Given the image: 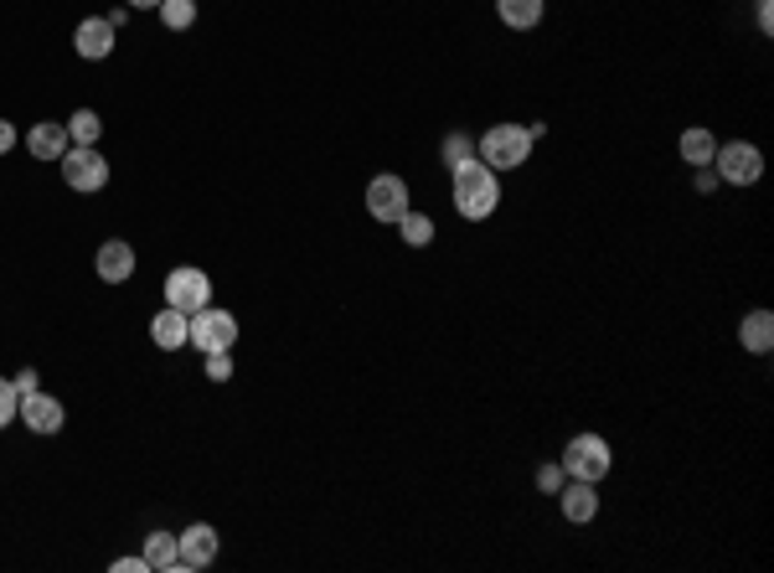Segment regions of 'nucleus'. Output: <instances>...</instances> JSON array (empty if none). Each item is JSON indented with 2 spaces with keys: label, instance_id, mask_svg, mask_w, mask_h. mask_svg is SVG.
I'll return each mask as SVG.
<instances>
[{
  "label": "nucleus",
  "instance_id": "nucleus-19",
  "mask_svg": "<svg viewBox=\"0 0 774 573\" xmlns=\"http://www.w3.org/2000/svg\"><path fill=\"white\" fill-rule=\"evenodd\" d=\"M676 151H682V161H687V166H712V151H718V140L707 135L703 124H692V130H682Z\"/></svg>",
  "mask_w": 774,
  "mask_h": 573
},
{
  "label": "nucleus",
  "instance_id": "nucleus-2",
  "mask_svg": "<svg viewBox=\"0 0 774 573\" xmlns=\"http://www.w3.org/2000/svg\"><path fill=\"white\" fill-rule=\"evenodd\" d=\"M532 130L527 124H490L486 135L475 140V161H486L496 176L501 170H517V166H527V155H532Z\"/></svg>",
  "mask_w": 774,
  "mask_h": 573
},
{
  "label": "nucleus",
  "instance_id": "nucleus-8",
  "mask_svg": "<svg viewBox=\"0 0 774 573\" xmlns=\"http://www.w3.org/2000/svg\"><path fill=\"white\" fill-rule=\"evenodd\" d=\"M408 207H413V197H408L403 176H372V181H367V212H372V222H398Z\"/></svg>",
  "mask_w": 774,
  "mask_h": 573
},
{
  "label": "nucleus",
  "instance_id": "nucleus-5",
  "mask_svg": "<svg viewBox=\"0 0 774 573\" xmlns=\"http://www.w3.org/2000/svg\"><path fill=\"white\" fill-rule=\"evenodd\" d=\"M237 341V316L233 310H218V305H207V310H197L191 316V346L197 352H233Z\"/></svg>",
  "mask_w": 774,
  "mask_h": 573
},
{
  "label": "nucleus",
  "instance_id": "nucleus-3",
  "mask_svg": "<svg viewBox=\"0 0 774 573\" xmlns=\"http://www.w3.org/2000/svg\"><path fill=\"white\" fill-rule=\"evenodd\" d=\"M557 465H563L568 481H594V486H599V481L615 471V455H609L605 434H573L568 444H563V460H557Z\"/></svg>",
  "mask_w": 774,
  "mask_h": 573
},
{
  "label": "nucleus",
  "instance_id": "nucleus-24",
  "mask_svg": "<svg viewBox=\"0 0 774 573\" xmlns=\"http://www.w3.org/2000/svg\"><path fill=\"white\" fill-rule=\"evenodd\" d=\"M16 408H21L16 383H11V377H0V429H5V423L16 419Z\"/></svg>",
  "mask_w": 774,
  "mask_h": 573
},
{
  "label": "nucleus",
  "instance_id": "nucleus-26",
  "mask_svg": "<svg viewBox=\"0 0 774 573\" xmlns=\"http://www.w3.org/2000/svg\"><path fill=\"white\" fill-rule=\"evenodd\" d=\"M563 481H568V475H563V465H538V491H548V496H557V491H563Z\"/></svg>",
  "mask_w": 774,
  "mask_h": 573
},
{
  "label": "nucleus",
  "instance_id": "nucleus-18",
  "mask_svg": "<svg viewBox=\"0 0 774 573\" xmlns=\"http://www.w3.org/2000/svg\"><path fill=\"white\" fill-rule=\"evenodd\" d=\"M145 563H151V573L181 569V548H176V538H170V532H151V538H145Z\"/></svg>",
  "mask_w": 774,
  "mask_h": 573
},
{
  "label": "nucleus",
  "instance_id": "nucleus-16",
  "mask_svg": "<svg viewBox=\"0 0 774 573\" xmlns=\"http://www.w3.org/2000/svg\"><path fill=\"white\" fill-rule=\"evenodd\" d=\"M739 346H743V352H759V356L770 352V346H774V316H770V310H749V316H743V321H739Z\"/></svg>",
  "mask_w": 774,
  "mask_h": 573
},
{
  "label": "nucleus",
  "instance_id": "nucleus-6",
  "mask_svg": "<svg viewBox=\"0 0 774 573\" xmlns=\"http://www.w3.org/2000/svg\"><path fill=\"white\" fill-rule=\"evenodd\" d=\"M57 166H63V181L73 191H103L109 186V161L99 155V145H68V155Z\"/></svg>",
  "mask_w": 774,
  "mask_h": 573
},
{
  "label": "nucleus",
  "instance_id": "nucleus-27",
  "mask_svg": "<svg viewBox=\"0 0 774 573\" xmlns=\"http://www.w3.org/2000/svg\"><path fill=\"white\" fill-rule=\"evenodd\" d=\"M109 569L114 573H151V563H145V553H140V558H114Z\"/></svg>",
  "mask_w": 774,
  "mask_h": 573
},
{
  "label": "nucleus",
  "instance_id": "nucleus-25",
  "mask_svg": "<svg viewBox=\"0 0 774 573\" xmlns=\"http://www.w3.org/2000/svg\"><path fill=\"white\" fill-rule=\"evenodd\" d=\"M202 372L212 377V383H228V377H233V356H228V352H207L202 356Z\"/></svg>",
  "mask_w": 774,
  "mask_h": 573
},
{
  "label": "nucleus",
  "instance_id": "nucleus-28",
  "mask_svg": "<svg viewBox=\"0 0 774 573\" xmlns=\"http://www.w3.org/2000/svg\"><path fill=\"white\" fill-rule=\"evenodd\" d=\"M759 32H764V36L774 32V5H770V0H759Z\"/></svg>",
  "mask_w": 774,
  "mask_h": 573
},
{
  "label": "nucleus",
  "instance_id": "nucleus-23",
  "mask_svg": "<svg viewBox=\"0 0 774 573\" xmlns=\"http://www.w3.org/2000/svg\"><path fill=\"white\" fill-rule=\"evenodd\" d=\"M439 155H444V166H460V161H471L475 155V135H444V145H439Z\"/></svg>",
  "mask_w": 774,
  "mask_h": 573
},
{
  "label": "nucleus",
  "instance_id": "nucleus-22",
  "mask_svg": "<svg viewBox=\"0 0 774 573\" xmlns=\"http://www.w3.org/2000/svg\"><path fill=\"white\" fill-rule=\"evenodd\" d=\"M99 135H103V119L93 114V109H78V114L68 119V140H73V145H99Z\"/></svg>",
  "mask_w": 774,
  "mask_h": 573
},
{
  "label": "nucleus",
  "instance_id": "nucleus-10",
  "mask_svg": "<svg viewBox=\"0 0 774 573\" xmlns=\"http://www.w3.org/2000/svg\"><path fill=\"white\" fill-rule=\"evenodd\" d=\"M176 548H181V569L186 573L212 569V558H218V527H212V522H191L181 538H176Z\"/></svg>",
  "mask_w": 774,
  "mask_h": 573
},
{
  "label": "nucleus",
  "instance_id": "nucleus-7",
  "mask_svg": "<svg viewBox=\"0 0 774 573\" xmlns=\"http://www.w3.org/2000/svg\"><path fill=\"white\" fill-rule=\"evenodd\" d=\"M166 305L186 310V316L207 310V305H212V279H207V269H197V264H181V269H170V274H166Z\"/></svg>",
  "mask_w": 774,
  "mask_h": 573
},
{
  "label": "nucleus",
  "instance_id": "nucleus-14",
  "mask_svg": "<svg viewBox=\"0 0 774 573\" xmlns=\"http://www.w3.org/2000/svg\"><path fill=\"white\" fill-rule=\"evenodd\" d=\"M99 279L103 285H124V279H135V249L124 243V238H109L99 249Z\"/></svg>",
  "mask_w": 774,
  "mask_h": 573
},
{
  "label": "nucleus",
  "instance_id": "nucleus-17",
  "mask_svg": "<svg viewBox=\"0 0 774 573\" xmlns=\"http://www.w3.org/2000/svg\"><path fill=\"white\" fill-rule=\"evenodd\" d=\"M542 0H496V16H501V26H511V32H532L542 21Z\"/></svg>",
  "mask_w": 774,
  "mask_h": 573
},
{
  "label": "nucleus",
  "instance_id": "nucleus-12",
  "mask_svg": "<svg viewBox=\"0 0 774 573\" xmlns=\"http://www.w3.org/2000/svg\"><path fill=\"white\" fill-rule=\"evenodd\" d=\"M73 47H78L84 63H103V57L114 52V26H109L103 16H84L78 21V32H73Z\"/></svg>",
  "mask_w": 774,
  "mask_h": 573
},
{
  "label": "nucleus",
  "instance_id": "nucleus-21",
  "mask_svg": "<svg viewBox=\"0 0 774 573\" xmlns=\"http://www.w3.org/2000/svg\"><path fill=\"white\" fill-rule=\"evenodd\" d=\"M155 11L166 21V32H191L197 26V0H161Z\"/></svg>",
  "mask_w": 774,
  "mask_h": 573
},
{
  "label": "nucleus",
  "instance_id": "nucleus-31",
  "mask_svg": "<svg viewBox=\"0 0 774 573\" xmlns=\"http://www.w3.org/2000/svg\"><path fill=\"white\" fill-rule=\"evenodd\" d=\"M124 5H130V11H155L161 0H124Z\"/></svg>",
  "mask_w": 774,
  "mask_h": 573
},
{
  "label": "nucleus",
  "instance_id": "nucleus-11",
  "mask_svg": "<svg viewBox=\"0 0 774 573\" xmlns=\"http://www.w3.org/2000/svg\"><path fill=\"white\" fill-rule=\"evenodd\" d=\"M151 341L161 346V352H181V346H191V316L176 310V305L155 310V316H151Z\"/></svg>",
  "mask_w": 774,
  "mask_h": 573
},
{
  "label": "nucleus",
  "instance_id": "nucleus-9",
  "mask_svg": "<svg viewBox=\"0 0 774 573\" xmlns=\"http://www.w3.org/2000/svg\"><path fill=\"white\" fill-rule=\"evenodd\" d=\"M16 419L32 429V434H57L63 429V404L52 398V393H42V388H32V393H21V408H16Z\"/></svg>",
  "mask_w": 774,
  "mask_h": 573
},
{
  "label": "nucleus",
  "instance_id": "nucleus-4",
  "mask_svg": "<svg viewBox=\"0 0 774 573\" xmlns=\"http://www.w3.org/2000/svg\"><path fill=\"white\" fill-rule=\"evenodd\" d=\"M712 170H718V181H728V186H754L759 176H764V151L749 145V140L718 145V151H712Z\"/></svg>",
  "mask_w": 774,
  "mask_h": 573
},
{
  "label": "nucleus",
  "instance_id": "nucleus-29",
  "mask_svg": "<svg viewBox=\"0 0 774 573\" xmlns=\"http://www.w3.org/2000/svg\"><path fill=\"white\" fill-rule=\"evenodd\" d=\"M11 383H16V393H32V388H36V372H32V367H21L16 377H11Z\"/></svg>",
  "mask_w": 774,
  "mask_h": 573
},
{
  "label": "nucleus",
  "instance_id": "nucleus-13",
  "mask_svg": "<svg viewBox=\"0 0 774 573\" xmlns=\"http://www.w3.org/2000/svg\"><path fill=\"white\" fill-rule=\"evenodd\" d=\"M557 506H563V517H568L573 527H584L599 517V491H594V481H563Z\"/></svg>",
  "mask_w": 774,
  "mask_h": 573
},
{
  "label": "nucleus",
  "instance_id": "nucleus-30",
  "mask_svg": "<svg viewBox=\"0 0 774 573\" xmlns=\"http://www.w3.org/2000/svg\"><path fill=\"white\" fill-rule=\"evenodd\" d=\"M5 151H16V130H11V124L0 119V155H5Z\"/></svg>",
  "mask_w": 774,
  "mask_h": 573
},
{
  "label": "nucleus",
  "instance_id": "nucleus-20",
  "mask_svg": "<svg viewBox=\"0 0 774 573\" xmlns=\"http://www.w3.org/2000/svg\"><path fill=\"white\" fill-rule=\"evenodd\" d=\"M392 228L403 233L408 249H429V243H434V218H423V212H413V207H408V212L392 222Z\"/></svg>",
  "mask_w": 774,
  "mask_h": 573
},
{
  "label": "nucleus",
  "instance_id": "nucleus-15",
  "mask_svg": "<svg viewBox=\"0 0 774 573\" xmlns=\"http://www.w3.org/2000/svg\"><path fill=\"white\" fill-rule=\"evenodd\" d=\"M68 124H57V119H42V124H32V135H26V151L36 155V161H63L68 155Z\"/></svg>",
  "mask_w": 774,
  "mask_h": 573
},
{
  "label": "nucleus",
  "instance_id": "nucleus-1",
  "mask_svg": "<svg viewBox=\"0 0 774 573\" xmlns=\"http://www.w3.org/2000/svg\"><path fill=\"white\" fill-rule=\"evenodd\" d=\"M450 176H455V212L465 222H486L496 207H501V176L486 166V161H460V166H450Z\"/></svg>",
  "mask_w": 774,
  "mask_h": 573
}]
</instances>
